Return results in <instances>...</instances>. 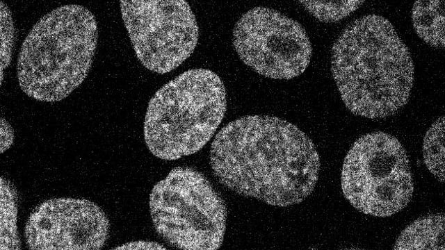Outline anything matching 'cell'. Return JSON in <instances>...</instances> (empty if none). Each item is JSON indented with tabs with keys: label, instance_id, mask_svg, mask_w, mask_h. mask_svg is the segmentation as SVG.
Listing matches in <instances>:
<instances>
[{
	"label": "cell",
	"instance_id": "2e32d148",
	"mask_svg": "<svg viewBox=\"0 0 445 250\" xmlns=\"http://www.w3.org/2000/svg\"><path fill=\"white\" fill-rule=\"evenodd\" d=\"M115 249H165L157 242L138 241L127 243L119 246Z\"/></svg>",
	"mask_w": 445,
	"mask_h": 250
},
{
	"label": "cell",
	"instance_id": "9a60e30c",
	"mask_svg": "<svg viewBox=\"0 0 445 250\" xmlns=\"http://www.w3.org/2000/svg\"><path fill=\"white\" fill-rule=\"evenodd\" d=\"M15 41V28L11 12L3 1L1 2V76L10 64Z\"/></svg>",
	"mask_w": 445,
	"mask_h": 250
},
{
	"label": "cell",
	"instance_id": "3957f363",
	"mask_svg": "<svg viewBox=\"0 0 445 250\" xmlns=\"http://www.w3.org/2000/svg\"><path fill=\"white\" fill-rule=\"evenodd\" d=\"M98 40L95 15L76 4L43 15L22 44L17 77L22 90L44 102L69 96L87 77Z\"/></svg>",
	"mask_w": 445,
	"mask_h": 250
},
{
	"label": "cell",
	"instance_id": "4fadbf2b",
	"mask_svg": "<svg viewBox=\"0 0 445 250\" xmlns=\"http://www.w3.org/2000/svg\"><path fill=\"white\" fill-rule=\"evenodd\" d=\"M424 163L439 181H444V117H439L427 131L423 142Z\"/></svg>",
	"mask_w": 445,
	"mask_h": 250
},
{
	"label": "cell",
	"instance_id": "ba28073f",
	"mask_svg": "<svg viewBox=\"0 0 445 250\" xmlns=\"http://www.w3.org/2000/svg\"><path fill=\"white\" fill-rule=\"evenodd\" d=\"M241 60L260 75L291 79L309 65L312 48L297 21L269 8L255 7L236 22L232 35Z\"/></svg>",
	"mask_w": 445,
	"mask_h": 250
},
{
	"label": "cell",
	"instance_id": "6da1fadb",
	"mask_svg": "<svg viewBox=\"0 0 445 250\" xmlns=\"http://www.w3.org/2000/svg\"><path fill=\"white\" fill-rule=\"evenodd\" d=\"M209 158L225 188L280 207L309 197L321 166L312 140L296 125L272 115H247L227 124L216 134Z\"/></svg>",
	"mask_w": 445,
	"mask_h": 250
},
{
	"label": "cell",
	"instance_id": "7c38bea8",
	"mask_svg": "<svg viewBox=\"0 0 445 250\" xmlns=\"http://www.w3.org/2000/svg\"><path fill=\"white\" fill-rule=\"evenodd\" d=\"M18 192L13 183L1 178L0 249H20L21 241L17 231Z\"/></svg>",
	"mask_w": 445,
	"mask_h": 250
},
{
	"label": "cell",
	"instance_id": "30bf717a",
	"mask_svg": "<svg viewBox=\"0 0 445 250\" xmlns=\"http://www.w3.org/2000/svg\"><path fill=\"white\" fill-rule=\"evenodd\" d=\"M444 215L431 213L408 225L399 235L396 250H444Z\"/></svg>",
	"mask_w": 445,
	"mask_h": 250
},
{
	"label": "cell",
	"instance_id": "9c48e42d",
	"mask_svg": "<svg viewBox=\"0 0 445 250\" xmlns=\"http://www.w3.org/2000/svg\"><path fill=\"white\" fill-rule=\"evenodd\" d=\"M110 224L104 210L85 199L53 198L30 213L26 245L35 250H95L103 248Z\"/></svg>",
	"mask_w": 445,
	"mask_h": 250
},
{
	"label": "cell",
	"instance_id": "7a4b0ae2",
	"mask_svg": "<svg viewBox=\"0 0 445 250\" xmlns=\"http://www.w3.org/2000/svg\"><path fill=\"white\" fill-rule=\"evenodd\" d=\"M331 72L347 108L369 119L398 112L414 83L407 47L392 24L375 14L355 19L339 34L332 47Z\"/></svg>",
	"mask_w": 445,
	"mask_h": 250
},
{
	"label": "cell",
	"instance_id": "8fae6325",
	"mask_svg": "<svg viewBox=\"0 0 445 250\" xmlns=\"http://www.w3.org/2000/svg\"><path fill=\"white\" fill-rule=\"evenodd\" d=\"M413 27L426 43L432 47L444 48V1H416L412 10Z\"/></svg>",
	"mask_w": 445,
	"mask_h": 250
},
{
	"label": "cell",
	"instance_id": "e0dca14e",
	"mask_svg": "<svg viewBox=\"0 0 445 250\" xmlns=\"http://www.w3.org/2000/svg\"><path fill=\"white\" fill-rule=\"evenodd\" d=\"M1 137L5 136V139L1 141V153H3L4 150L8 149L13 144V131L10 124L3 119L1 120Z\"/></svg>",
	"mask_w": 445,
	"mask_h": 250
},
{
	"label": "cell",
	"instance_id": "5bb4252c",
	"mask_svg": "<svg viewBox=\"0 0 445 250\" xmlns=\"http://www.w3.org/2000/svg\"><path fill=\"white\" fill-rule=\"evenodd\" d=\"M300 4L316 19L335 22L350 15L364 1H299Z\"/></svg>",
	"mask_w": 445,
	"mask_h": 250
},
{
	"label": "cell",
	"instance_id": "277c9868",
	"mask_svg": "<svg viewBox=\"0 0 445 250\" xmlns=\"http://www.w3.org/2000/svg\"><path fill=\"white\" fill-rule=\"evenodd\" d=\"M226 108L225 85L216 73L206 69L184 72L151 98L144 122L147 147L166 160L193 154L212 138Z\"/></svg>",
	"mask_w": 445,
	"mask_h": 250
},
{
	"label": "cell",
	"instance_id": "8992f818",
	"mask_svg": "<svg viewBox=\"0 0 445 250\" xmlns=\"http://www.w3.org/2000/svg\"><path fill=\"white\" fill-rule=\"evenodd\" d=\"M341 189L357 210L386 217L410 202L414 182L408 156L394 136L375 131L359 138L347 153Z\"/></svg>",
	"mask_w": 445,
	"mask_h": 250
},
{
	"label": "cell",
	"instance_id": "52a82bcc",
	"mask_svg": "<svg viewBox=\"0 0 445 250\" xmlns=\"http://www.w3.org/2000/svg\"><path fill=\"white\" fill-rule=\"evenodd\" d=\"M120 11L135 53L147 69L165 74L191 56L199 28L184 0H121Z\"/></svg>",
	"mask_w": 445,
	"mask_h": 250
},
{
	"label": "cell",
	"instance_id": "5b68a950",
	"mask_svg": "<svg viewBox=\"0 0 445 250\" xmlns=\"http://www.w3.org/2000/svg\"><path fill=\"white\" fill-rule=\"evenodd\" d=\"M149 211L156 233L171 247L214 250L222 242L227 219L225 201L197 169H172L152 188Z\"/></svg>",
	"mask_w": 445,
	"mask_h": 250
}]
</instances>
